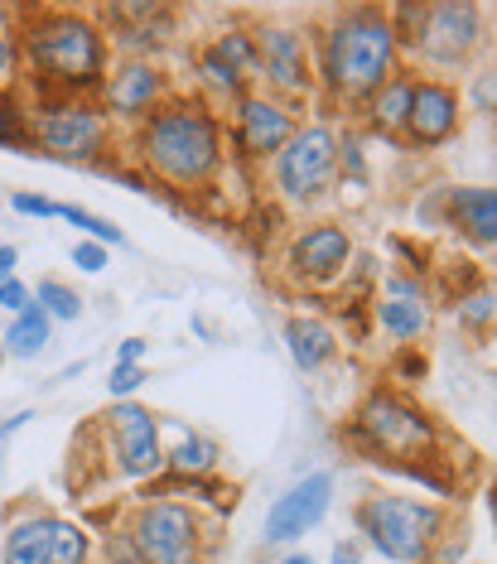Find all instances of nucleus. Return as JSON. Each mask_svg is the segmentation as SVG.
<instances>
[{"instance_id": "1", "label": "nucleus", "mask_w": 497, "mask_h": 564, "mask_svg": "<svg viewBox=\"0 0 497 564\" xmlns=\"http://www.w3.org/2000/svg\"><path fill=\"white\" fill-rule=\"evenodd\" d=\"M20 58L40 97H93L107 78V30L83 10H20Z\"/></svg>"}, {"instance_id": "2", "label": "nucleus", "mask_w": 497, "mask_h": 564, "mask_svg": "<svg viewBox=\"0 0 497 564\" xmlns=\"http://www.w3.org/2000/svg\"><path fill=\"white\" fill-rule=\"evenodd\" d=\"M136 160L145 164L150 178L180 188V194H198L213 188L223 174V121L213 117L208 101L198 97H170L136 126Z\"/></svg>"}, {"instance_id": "3", "label": "nucleus", "mask_w": 497, "mask_h": 564, "mask_svg": "<svg viewBox=\"0 0 497 564\" xmlns=\"http://www.w3.org/2000/svg\"><path fill=\"white\" fill-rule=\"evenodd\" d=\"M401 44L381 6H343L318 40V78L328 101L353 107L397 78Z\"/></svg>"}, {"instance_id": "4", "label": "nucleus", "mask_w": 497, "mask_h": 564, "mask_svg": "<svg viewBox=\"0 0 497 564\" xmlns=\"http://www.w3.org/2000/svg\"><path fill=\"white\" fill-rule=\"evenodd\" d=\"M353 521L367 535V545L377 555H387L391 564H420L435 555V545L444 541V507L420 502V497L372 492L358 502Z\"/></svg>"}, {"instance_id": "5", "label": "nucleus", "mask_w": 497, "mask_h": 564, "mask_svg": "<svg viewBox=\"0 0 497 564\" xmlns=\"http://www.w3.org/2000/svg\"><path fill=\"white\" fill-rule=\"evenodd\" d=\"M30 121V150L63 164H93L111 145V121L93 97H40Z\"/></svg>"}, {"instance_id": "6", "label": "nucleus", "mask_w": 497, "mask_h": 564, "mask_svg": "<svg viewBox=\"0 0 497 564\" xmlns=\"http://www.w3.org/2000/svg\"><path fill=\"white\" fill-rule=\"evenodd\" d=\"M136 564H203L213 535L203 531V517L170 497H145L131 507V521L121 525Z\"/></svg>"}, {"instance_id": "7", "label": "nucleus", "mask_w": 497, "mask_h": 564, "mask_svg": "<svg viewBox=\"0 0 497 564\" xmlns=\"http://www.w3.org/2000/svg\"><path fill=\"white\" fill-rule=\"evenodd\" d=\"M353 440H358L372 458H425L435 448V420L425 415L415 401H406L401 391H372L353 415Z\"/></svg>"}, {"instance_id": "8", "label": "nucleus", "mask_w": 497, "mask_h": 564, "mask_svg": "<svg viewBox=\"0 0 497 564\" xmlns=\"http://www.w3.org/2000/svg\"><path fill=\"white\" fill-rule=\"evenodd\" d=\"M101 440V454L111 458V478H160L164 473V444H160V415L136 401H117L107 415H93V430Z\"/></svg>"}, {"instance_id": "9", "label": "nucleus", "mask_w": 497, "mask_h": 564, "mask_svg": "<svg viewBox=\"0 0 497 564\" xmlns=\"http://www.w3.org/2000/svg\"><path fill=\"white\" fill-rule=\"evenodd\" d=\"M275 194L290 203H314L334 188L338 178V135L328 126H300L290 145L271 160Z\"/></svg>"}, {"instance_id": "10", "label": "nucleus", "mask_w": 497, "mask_h": 564, "mask_svg": "<svg viewBox=\"0 0 497 564\" xmlns=\"http://www.w3.org/2000/svg\"><path fill=\"white\" fill-rule=\"evenodd\" d=\"M478 44H483L478 6H468V0H435V6H425V20H420V34H415L420 58H430L435 68H458V63H468Z\"/></svg>"}, {"instance_id": "11", "label": "nucleus", "mask_w": 497, "mask_h": 564, "mask_svg": "<svg viewBox=\"0 0 497 564\" xmlns=\"http://www.w3.org/2000/svg\"><path fill=\"white\" fill-rule=\"evenodd\" d=\"M164 101H170V78L150 58L117 63L97 87V107L107 111V121H126V126H140Z\"/></svg>"}, {"instance_id": "12", "label": "nucleus", "mask_w": 497, "mask_h": 564, "mask_svg": "<svg viewBox=\"0 0 497 564\" xmlns=\"http://www.w3.org/2000/svg\"><path fill=\"white\" fill-rule=\"evenodd\" d=\"M233 111H237L233 140H237V150L247 160H266V164H271L280 150L290 145V135L300 131L295 107H290V101H280V97H271V93H241L233 101Z\"/></svg>"}, {"instance_id": "13", "label": "nucleus", "mask_w": 497, "mask_h": 564, "mask_svg": "<svg viewBox=\"0 0 497 564\" xmlns=\"http://www.w3.org/2000/svg\"><path fill=\"white\" fill-rule=\"evenodd\" d=\"M251 44H257V78L266 83L271 97H310L314 93L310 54H304V40L295 30H285V24H257Z\"/></svg>"}, {"instance_id": "14", "label": "nucleus", "mask_w": 497, "mask_h": 564, "mask_svg": "<svg viewBox=\"0 0 497 564\" xmlns=\"http://www.w3.org/2000/svg\"><path fill=\"white\" fill-rule=\"evenodd\" d=\"M328 507H334V473H310V478L285 487L271 502V511H266V541L271 545L304 541L328 517Z\"/></svg>"}, {"instance_id": "15", "label": "nucleus", "mask_w": 497, "mask_h": 564, "mask_svg": "<svg viewBox=\"0 0 497 564\" xmlns=\"http://www.w3.org/2000/svg\"><path fill=\"white\" fill-rule=\"evenodd\" d=\"M348 261H353V237L338 223H314L290 241V271L300 280H310V285L338 280L348 271Z\"/></svg>"}, {"instance_id": "16", "label": "nucleus", "mask_w": 497, "mask_h": 564, "mask_svg": "<svg viewBox=\"0 0 497 564\" xmlns=\"http://www.w3.org/2000/svg\"><path fill=\"white\" fill-rule=\"evenodd\" d=\"M458 131V93L440 78L415 83L411 93V117H406V140L420 150H435Z\"/></svg>"}, {"instance_id": "17", "label": "nucleus", "mask_w": 497, "mask_h": 564, "mask_svg": "<svg viewBox=\"0 0 497 564\" xmlns=\"http://www.w3.org/2000/svg\"><path fill=\"white\" fill-rule=\"evenodd\" d=\"M372 314H377V328L387 333V338L411 343V338H420V333L430 328V294L420 290L411 275H387V285H381Z\"/></svg>"}, {"instance_id": "18", "label": "nucleus", "mask_w": 497, "mask_h": 564, "mask_svg": "<svg viewBox=\"0 0 497 564\" xmlns=\"http://www.w3.org/2000/svg\"><path fill=\"white\" fill-rule=\"evenodd\" d=\"M97 20H107V40H117L121 48H131V54H150V48L164 44V30H170L174 10L170 6H107L97 10Z\"/></svg>"}, {"instance_id": "19", "label": "nucleus", "mask_w": 497, "mask_h": 564, "mask_svg": "<svg viewBox=\"0 0 497 564\" xmlns=\"http://www.w3.org/2000/svg\"><path fill=\"white\" fill-rule=\"evenodd\" d=\"M444 223L474 247L497 241V188H444Z\"/></svg>"}, {"instance_id": "20", "label": "nucleus", "mask_w": 497, "mask_h": 564, "mask_svg": "<svg viewBox=\"0 0 497 564\" xmlns=\"http://www.w3.org/2000/svg\"><path fill=\"white\" fill-rule=\"evenodd\" d=\"M0 564H54V517L30 511V517L10 521L6 560H0Z\"/></svg>"}, {"instance_id": "21", "label": "nucleus", "mask_w": 497, "mask_h": 564, "mask_svg": "<svg viewBox=\"0 0 497 564\" xmlns=\"http://www.w3.org/2000/svg\"><path fill=\"white\" fill-rule=\"evenodd\" d=\"M285 348H290V357H295L300 371H324L338 357V338H334V328L328 324L300 314V318H290L285 324Z\"/></svg>"}, {"instance_id": "22", "label": "nucleus", "mask_w": 497, "mask_h": 564, "mask_svg": "<svg viewBox=\"0 0 497 564\" xmlns=\"http://www.w3.org/2000/svg\"><path fill=\"white\" fill-rule=\"evenodd\" d=\"M411 93H415V83L406 78V73H397V78H391L387 87H377V93L367 97V121H372L377 135H387V140L406 135V117H411Z\"/></svg>"}, {"instance_id": "23", "label": "nucleus", "mask_w": 497, "mask_h": 564, "mask_svg": "<svg viewBox=\"0 0 497 564\" xmlns=\"http://www.w3.org/2000/svg\"><path fill=\"white\" fill-rule=\"evenodd\" d=\"M223 464V448L208 440V434H180V444L164 448V468H170V478H188V482H203L213 478Z\"/></svg>"}, {"instance_id": "24", "label": "nucleus", "mask_w": 497, "mask_h": 564, "mask_svg": "<svg viewBox=\"0 0 497 564\" xmlns=\"http://www.w3.org/2000/svg\"><path fill=\"white\" fill-rule=\"evenodd\" d=\"M48 338H54V318H48L40 304H30L24 314L10 318V328H6V357H20V362H34L44 348H48Z\"/></svg>"}, {"instance_id": "25", "label": "nucleus", "mask_w": 497, "mask_h": 564, "mask_svg": "<svg viewBox=\"0 0 497 564\" xmlns=\"http://www.w3.org/2000/svg\"><path fill=\"white\" fill-rule=\"evenodd\" d=\"M218 63L237 73V78L257 83V44H251V30H223L213 44H203Z\"/></svg>"}, {"instance_id": "26", "label": "nucleus", "mask_w": 497, "mask_h": 564, "mask_svg": "<svg viewBox=\"0 0 497 564\" xmlns=\"http://www.w3.org/2000/svg\"><path fill=\"white\" fill-rule=\"evenodd\" d=\"M34 304L54 318V324H73V318L83 314V294L68 285V280H40V290H34Z\"/></svg>"}, {"instance_id": "27", "label": "nucleus", "mask_w": 497, "mask_h": 564, "mask_svg": "<svg viewBox=\"0 0 497 564\" xmlns=\"http://www.w3.org/2000/svg\"><path fill=\"white\" fill-rule=\"evenodd\" d=\"M58 217H63V223L78 227L83 241H97V247H126V237H121V227H117V223H107V217H97V213L78 208V203H58Z\"/></svg>"}, {"instance_id": "28", "label": "nucleus", "mask_w": 497, "mask_h": 564, "mask_svg": "<svg viewBox=\"0 0 497 564\" xmlns=\"http://www.w3.org/2000/svg\"><path fill=\"white\" fill-rule=\"evenodd\" d=\"M54 564H87V531L78 521L54 517Z\"/></svg>"}, {"instance_id": "29", "label": "nucleus", "mask_w": 497, "mask_h": 564, "mask_svg": "<svg viewBox=\"0 0 497 564\" xmlns=\"http://www.w3.org/2000/svg\"><path fill=\"white\" fill-rule=\"evenodd\" d=\"M458 324L474 333H488L497 324V294H468V300L458 304Z\"/></svg>"}, {"instance_id": "30", "label": "nucleus", "mask_w": 497, "mask_h": 564, "mask_svg": "<svg viewBox=\"0 0 497 564\" xmlns=\"http://www.w3.org/2000/svg\"><path fill=\"white\" fill-rule=\"evenodd\" d=\"M0 145L30 150V121H24V111L10 97H0Z\"/></svg>"}, {"instance_id": "31", "label": "nucleus", "mask_w": 497, "mask_h": 564, "mask_svg": "<svg viewBox=\"0 0 497 564\" xmlns=\"http://www.w3.org/2000/svg\"><path fill=\"white\" fill-rule=\"evenodd\" d=\"M20 68H24V58H20V34L10 30V24H0V97H6V87L15 83Z\"/></svg>"}, {"instance_id": "32", "label": "nucleus", "mask_w": 497, "mask_h": 564, "mask_svg": "<svg viewBox=\"0 0 497 564\" xmlns=\"http://www.w3.org/2000/svg\"><path fill=\"white\" fill-rule=\"evenodd\" d=\"M30 304H34V290L24 285V280H15V275L0 280V310H6V314H24Z\"/></svg>"}, {"instance_id": "33", "label": "nucleus", "mask_w": 497, "mask_h": 564, "mask_svg": "<svg viewBox=\"0 0 497 564\" xmlns=\"http://www.w3.org/2000/svg\"><path fill=\"white\" fill-rule=\"evenodd\" d=\"M73 265H78L83 275H101L107 271V247H97V241H78V247H73Z\"/></svg>"}, {"instance_id": "34", "label": "nucleus", "mask_w": 497, "mask_h": 564, "mask_svg": "<svg viewBox=\"0 0 497 564\" xmlns=\"http://www.w3.org/2000/svg\"><path fill=\"white\" fill-rule=\"evenodd\" d=\"M140 381H145V367H111V381H107L111 401H121V395L140 391Z\"/></svg>"}, {"instance_id": "35", "label": "nucleus", "mask_w": 497, "mask_h": 564, "mask_svg": "<svg viewBox=\"0 0 497 564\" xmlns=\"http://www.w3.org/2000/svg\"><path fill=\"white\" fill-rule=\"evenodd\" d=\"M10 208H15L20 217H40V223H44V217H58V203L40 198V194H15V198H10Z\"/></svg>"}, {"instance_id": "36", "label": "nucleus", "mask_w": 497, "mask_h": 564, "mask_svg": "<svg viewBox=\"0 0 497 564\" xmlns=\"http://www.w3.org/2000/svg\"><path fill=\"white\" fill-rule=\"evenodd\" d=\"M468 101H474L478 111H497V73H478V78L468 83Z\"/></svg>"}, {"instance_id": "37", "label": "nucleus", "mask_w": 497, "mask_h": 564, "mask_svg": "<svg viewBox=\"0 0 497 564\" xmlns=\"http://www.w3.org/2000/svg\"><path fill=\"white\" fill-rule=\"evenodd\" d=\"M140 357H145V338H126L117 348V367H140Z\"/></svg>"}, {"instance_id": "38", "label": "nucleus", "mask_w": 497, "mask_h": 564, "mask_svg": "<svg viewBox=\"0 0 497 564\" xmlns=\"http://www.w3.org/2000/svg\"><path fill=\"white\" fill-rule=\"evenodd\" d=\"M30 420H34V410H20V415H10L6 425H0V454H6V444L15 440V434H20L24 425H30Z\"/></svg>"}, {"instance_id": "39", "label": "nucleus", "mask_w": 497, "mask_h": 564, "mask_svg": "<svg viewBox=\"0 0 497 564\" xmlns=\"http://www.w3.org/2000/svg\"><path fill=\"white\" fill-rule=\"evenodd\" d=\"M328 564H363V550L353 545V541H338L334 555H328Z\"/></svg>"}, {"instance_id": "40", "label": "nucleus", "mask_w": 497, "mask_h": 564, "mask_svg": "<svg viewBox=\"0 0 497 564\" xmlns=\"http://www.w3.org/2000/svg\"><path fill=\"white\" fill-rule=\"evenodd\" d=\"M20 265V247H10V241H0V280H10Z\"/></svg>"}, {"instance_id": "41", "label": "nucleus", "mask_w": 497, "mask_h": 564, "mask_svg": "<svg viewBox=\"0 0 497 564\" xmlns=\"http://www.w3.org/2000/svg\"><path fill=\"white\" fill-rule=\"evenodd\" d=\"M280 564H314V555H304V550H295V555H285Z\"/></svg>"}, {"instance_id": "42", "label": "nucleus", "mask_w": 497, "mask_h": 564, "mask_svg": "<svg viewBox=\"0 0 497 564\" xmlns=\"http://www.w3.org/2000/svg\"><path fill=\"white\" fill-rule=\"evenodd\" d=\"M0 367H6V343H0Z\"/></svg>"}, {"instance_id": "43", "label": "nucleus", "mask_w": 497, "mask_h": 564, "mask_svg": "<svg viewBox=\"0 0 497 564\" xmlns=\"http://www.w3.org/2000/svg\"><path fill=\"white\" fill-rule=\"evenodd\" d=\"M493 511H497V482H493Z\"/></svg>"}, {"instance_id": "44", "label": "nucleus", "mask_w": 497, "mask_h": 564, "mask_svg": "<svg viewBox=\"0 0 497 564\" xmlns=\"http://www.w3.org/2000/svg\"><path fill=\"white\" fill-rule=\"evenodd\" d=\"M493 73H497V63H493Z\"/></svg>"}]
</instances>
